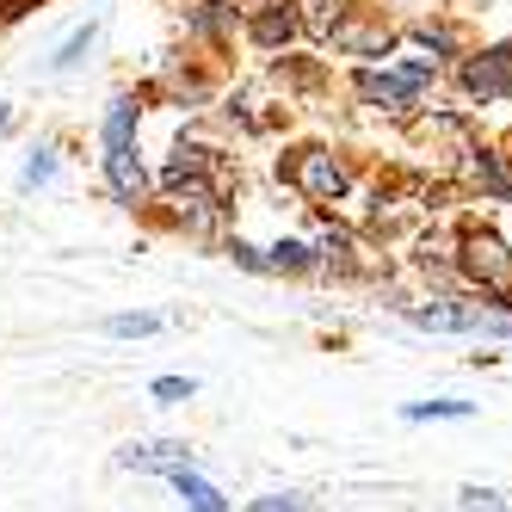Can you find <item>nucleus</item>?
Masks as SVG:
<instances>
[{
  "label": "nucleus",
  "instance_id": "obj_26",
  "mask_svg": "<svg viewBox=\"0 0 512 512\" xmlns=\"http://www.w3.org/2000/svg\"><path fill=\"white\" fill-rule=\"evenodd\" d=\"M13 130V112H7V105H0V136H7Z\"/></svg>",
  "mask_w": 512,
  "mask_h": 512
},
{
  "label": "nucleus",
  "instance_id": "obj_17",
  "mask_svg": "<svg viewBox=\"0 0 512 512\" xmlns=\"http://www.w3.org/2000/svg\"><path fill=\"white\" fill-rule=\"evenodd\" d=\"M99 142H105V149L136 142V99H112V112H105V124H99Z\"/></svg>",
  "mask_w": 512,
  "mask_h": 512
},
{
  "label": "nucleus",
  "instance_id": "obj_9",
  "mask_svg": "<svg viewBox=\"0 0 512 512\" xmlns=\"http://www.w3.org/2000/svg\"><path fill=\"white\" fill-rule=\"evenodd\" d=\"M334 44L340 56H389V44H395V31L383 25V19H364V25H352V19H340L334 25Z\"/></svg>",
  "mask_w": 512,
  "mask_h": 512
},
{
  "label": "nucleus",
  "instance_id": "obj_24",
  "mask_svg": "<svg viewBox=\"0 0 512 512\" xmlns=\"http://www.w3.org/2000/svg\"><path fill=\"white\" fill-rule=\"evenodd\" d=\"M155 395H161V401H192V395H198V383H192V377H161V383H155Z\"/></svg>",
  "mask_w": 512,
  "mask_h": 512
},
{
  "label": "nucleus",
  "instance_id": "obj_12",
  "mask_svg": "<svg viewBox=\"0 0 512 512\" xmlns=\"http://www.w3.org/2000/svg\"><path fill=\"white\" fill-rule=\"evenodd\" d=\"M346 13H352V0H297V25L309 31L315 44L334 38V25H340Z\"/></svg>",
  "mask_w": 512,
  "mask_h": 512
},
{
  "label": "nucleus",
  "instance_id": "obj_1",
  "mask_svg": "<svg viewBox=\"0 0 512 512\" xmlns=\"http://www.w3.org/2000/svg\"><path fill=\"white\" fill-rule=\"evenodd\" d=\"M451 272L469 290H482V303L494 315H512V253H506V241L494 229H463L457 253H451Z\"/></svg>",
  "mask_w": 512,
  "mask_h": 512
},
{
  "label": "nucleus",
  "instance_id": "obj_3",
  "mask_svg": "<svg viewBox=\"0 0 512 512\" xmlns=\"http://www.w3.org/2000/svg\"><path fill=\"white\" fill-rule=\"evenodd\" d=\"M457 87H463L475 105H506V99H512V44L463 50V56H457Z\"/></svg>",
  "mask_w": 512,
  "mask_h": 512
},
{
  "label": "nucleus",
  "instance_id": "obj_19",
  "mask_svg": "<svg viewBox=\"0 0 512 512\" xmlns=\"http://www.w3.org/2000/svg\"><path fill=\"white\" fill-rule=\"evenodd\" d=\"M155 327H161V315H112L105 334L112 340H142V334H155Z\"/></svg>",
  "mask_w": 512,
  "mask_h": 512
},
{
  "label": "nucleus",
  "instance_id": "obj_21",
  "mask_svg": "<svg viewBox=\"0 0 512 512\" xmlns=\"http://www.w3.org/2000/svg\"><path fill=\"white\" fill-rule=\"evenodd\" d=\"M457 506H463V512H506V500H500L494 488H475V482L457 494Z\"/></svg>",
  "mask_w": 512,
  "mask_h": 512
},
{
  "label": "nucleus",
  "instance_id": "obj_13",
  "mask_svg": "<svg viewBox=\"0 0 512 512\" xmlns=\"http://www.w3.org/2000/svg\"><path fill=\"white\" fill-rule=\"evenodd\" d=\"M216 167V149H204V142H179L173 161L161 167V186H179V179H210Z\"/></svg>",
  "mask_w": 512,
  "mask_h": 512
},
{
  "label": "nucleus",
  "instance_id": "obj_22",
  "mask_svg": "<svg viewBox=\"0 0 512 512\" xmlns=\"http://www.w3.org/2000/svg\"><path fill=\"white\" fill-rule=\"evenodd\" d=\"M229 253H235V266L253 272V278H266V272H272V266H266V253H260V247H247V241H229Z\"/></svg>",
  "mask_w": 512,
  "mask_h": 512
},
{
  "label": "nucleus",
  "instance_id": "obj_10",
  "mask_svg": "<svg viewBox=\"0 0 512 512\" xmlns=\"http://www.w3.org/2000/svg\"><path fill=\"white\" fill-rule=\"evenodd\" d=\"M352 87H358V99H364V105H377V112H395V118H408V112H414V93L401 87L395 75H377V68H358V75H352Z\"/></svg>",
  "mask_w": 512,
  "mask_h": 512
},
{
  "label": "nucleus",
  "instance_id": "obj_7",
  "mask_svg": "<svg viewBox=\"0 0 512 512\" xmlns=\"http://www.w3.org/2000/svg\"><path fill=\"white\" fill-rule=\"evenodd\" d=\"M414 327H426V334H475V321H482V309H463L451 297H432V303H408L401 309Z\"/></svg>",
  "mask_w": 512,
  "mask_h": 512
},
{
  "label": "nucleus",
  "instance_id": "obj_4",
  "mask_svg": "<svg viewBox=\"0 0 512 512\" xmlns=\"http://www.w3.org/2000/svg\"><path fill=\"white\" fill-rule=\"evenodd\" d=\"M105 186H112V198L130 204V210L149 198L155 179H149V167L136 161V142H118V149H105Z\"/></svg>",
  "mask_w": 512,
  "mask_h": 512
},
{
  "label": "nucleus",
  "instance_id": "obj_11",
  "mask_svg": "<svg viewBox=\"0 0 512 512\" xmlns=\"http://www.w3.org/2000/svg\"><path fill=\"white\" fill-rule=\"evenodd\" d=\"M186 31H192V38L223 44L235 31V7H229V0H198V7H186Z\"/></svg>",
  "mask_w": 512,
  "mask_h": 512
},
{
  "label": "nucleus",
  "instance_id": "obj_25",
  "mask_svg": "<svg viewBox=\"0 0 512 512\" xmlns=\"http://www.w3.org/2000/svg\"><path fill=\"white\" fill-rule=\"evenodd\" d=\"M247 512H303V500L297 494H266V500H253Z\"/></svg>",
  "mask_w": 512,
  "mask_h": 512
},
{
  "label": "nucleus",
  "instance_id": "obj_20",
  "mask_svg": "<svg viewBox=\"0 0 512 512\" xmlns=\"http://www.w3.org/2000/svg\"><path fill=\"white\" fill-rule=\"evenodd\" d=\"M93 38H99V25H87V31H75V38H68V44H62V56H56L50 68H56V75H62V68H75V62H81V56L93 50Z\"/></svg>",
  "mask_w": 512,
  "mask_h": 512
},
{
  "label": "nucleus",
  "instance_id": "obj_6",
  "mask_svg": "<svg viewBox=\"0 0 512 512\" xmlns=\"http://www.w3.org/2000/svg\"><path fill=\"white\" fill-rule=\"evenodd\" d=\"M247 38L260 44V50H290V44L303 38V25H297V0H266V7L247 19Z\"/></svg>",
  "mask_w": 512,
  "mask_h": 512
},
{
  "label": "nucleus",
  "instance_id": "obj_2",
  "mask_svg": "<svg viewBox=\"0 0 512 512\" xmlns=\"http://www.w3.org/2000/svg\"><path fill=\"white\" fill-rule=\"evenodd\" d=\"M278 179L309 204H334V198L352 192V167L334 149H297L290 161H278Z\"/></svg>",
  "mask_w": 512,
  "mask_h": 512
},
{
  "label": "nucleus",
  "instance_id": "obj_8",
  "mask_svg": "<svg viewBox=\"0 0 512 512\" xmlns=\"http://www.w3.org/2000/svg\"><path fill=\"white\" fill-rule=\"evenodd\" d=\"M463 179H469V186H482L488 198L512 204V167H506V155H494V149H463Z\"/></svg>",
  "mask_w": 512,
  "mask_h": 512
},
{
  "label": "nucleus",
  "instance_id": "obj_15",
  "mask_svg": "<svg viewBox=\"0 0 512 512\" xmlns=\"http://www.w3.org/2000/svg\"><path fill=\"white\" fill-rule=\"evenodd\" d=\"M414 44H420V50H432V62H451V56H463L457 25H445V19H426V25L414 31Z\"/></svg>",
  "mask_w": 512,
  "mask_h": 512
},
{
  "label": "nucleus",
  "instance_id": "obj_23",
  "mask_svg": "<svg viewBox=\"0 0 512 512\" xmlns=\"http://www.w3.org/2000/svg\"><path fill=\"white\" fill-rule=\"evenodd\" d=\"M50 173H56V149H38V155L25 161V173H19V179H25V186H44Z\"/></svg>",
  "mask_w": 512,
  "mask_h": 512
},
{
  "label": "nucleus",
  "instance_id": "obj_5",
  "mask_svg": "<svg viewBox=\"0 0 512 512\" xmlns=\"http://www.w3.org/2000/svg\"><path fill=\"white\" fill-rule=\"evenodd\" d=\"M124 469H142V475H179V469H198L192 445H179V438H149V445H124L118 451Z\"/></svg>",
  "mask_w": 512,
  "mask_h": 512
},
{
  "label": "nucleus",
  "instance_id": "obj_14",
  "mask_svg": "<svg viewBox=\"0 0 512 512\" xmlns=\"http://www.w3.org/2000/svg\"><path fill=\"white\" fill-rule=\"evenodd\" d=\"M167 482L179 488V500H186L192 512H229V500H223V494H216V488L204 482V475H198V469H179V475H167Z\"/></svg>",
  "mask_w": 512,
  "mask_h": 512
},
{
  "label": "nucleus",
  "instance_id": "obj_16",
  "mask_svg": "<svg viewBox=\"0 0 512 512\" xmlns=\"http://www.w3.org/2000/svg\"><path fill=\"white\" fill-rule=\"evenodd\" d=\"M266 266L272 272H290V278H297V272H321L309 241H278V247H266Z\"/></svg>",
  "mask_w": 512,
  "mask_h": 512
},
{
  "label": "nucleus",
  "instance_id": "obj_18",
  "mask_svg": "<svg viewBox=\"0 0 512 512\" xmlns=\"http://www.w3.org/2000/svg\"><path fill=\"white\" fill-rule=\"evenodd\" d=\"M475 408H469V401H408V408H401V420H469Z\"/></svg>",
  "mask_w": 512,
  "mask_h": 512
}]
</instances>
